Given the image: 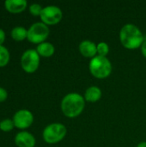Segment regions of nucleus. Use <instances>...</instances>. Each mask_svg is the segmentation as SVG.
Wrapping results in <instances>:
<instances>
[{"label":"nucleus","instance_id":"obj_12","mask_svg":"<svg viewBox=\"0 0 146 147\" xmlns=\"http://www.w3.org/2000/svg\"><path fill=\"white\" fill-rule=\"evenodd\" d=\"M36 51L40 56L42 57H51L55 52L54 46L50 42H42L39 44L36 47Z\"/></svg>","mask_w":146,"mask_h":147},{"label":"nucleus","instance_id":"obj_7","mask_svg":"<svg viewBox=\"0 0 146 147\" xmlns=\"http://www.w3.org/2000/svg\"><path fill=\"white\" fill-rule=\"evenodd\" d=\"M40 17L42 22L46 25H54L61 21L63 13L59 7L55 5H48L43 8Z\"/></svg>","mask_w":146,"mask_h":147},{"label":"nucleus","instance_id":"obj_11","mask_svg":"<svg viewBox=\"0 0 146 147\" xmlns=\"http://www.w3.org/2000/svg\"><path fill=\"white\" fill-rule=\"evenodd\" d=\"M79 50L82 55L87 58L96 57L97 53V46L91 40H83L79 45Z\"/></svg>","mask_w":146,"mask_h":147},{"label":"nucleus","instance_id":"obj_17","mask_svg":"<svg viewBox=\"0 0 146 147\" xmlns=\"http://www.w3.org/2000/svg\"><path fill=\"white\" fill-rule=\"evenodd\" d=\"M108 52H109V47L107 43L100 42L97 45V53H98L99 56L106 57V55L108 53Z\"/></svg>","mask_w":146,"mask_h":147},{"label":"nucleus","instance_id":"obj_21","mask_svg":"<svg viewBox=\"0 0 146 147\" xmlns=\"http://www.w3.org/2000/svg\"><path fill=\"white\" fill-rule=\"evenodd\" d=\"M141 51H142L143 55L146 58V40L143 42V44L141 46Z\"/></svg>","mask_w":146,"mask_h":147},{"label":"nucleus","instance_id":"obj_20","mask_svg":"<svg viewBox=\"0 0 146 147\" xmlns=\"http://www.w3.org/2000/svg\"><path fill=\"white\" fill-rule=\"evenodd\" d=\"M5 40V32L0 28V46H3V43Z\"/></svg>","mask_w":146,"mask_h":147},{"label":"nucleus","instance_id":"obj_8","mask_svg":"<svg viewBox=\"0 0 146 147\" xmlns=\"http://www.w3.org/2000/svg\"><path fill=\"white\" fill-rule=\"evenodd\" d=\"M12 120L15 127L19 129H26L33 124L34 115L28 109H20L15 113Z\"/></svg>","mask_w":146,"mask_h":147},{"label":"nucleus","instance_id":"obj_14","mask_svg":"<svg viewBox=\"0 0 146 147\" xmlns=\"http://www.w3.org/2000/svg\"><path fill=\"white\" fill-rule=\"evenodd\" d=\"M12 39L15 41H22L28 38V29L22 26H16L10 31Z\"/></svg>","mask_w":146,"mask_h":147},{"label":"nucleus","instance_id":"obj_22","mask_svg":"<svg viewBox=\"0 0 146 147\" xmlns=\"http://www.w3.org/2000/svg\"><path fill=\"white\" fill-rule=\"evenodd\" d=\"M137 147H146V142H141V143H139V145H138V146Z\"/></svg>","mask_w":146,"mask_h":147},{"label":"nucleus","instance_id":"obj_3","mask_svg":"<svg viewBox=\"0 0 146 147\" xmlns=\"http://www.w3.org/2000/svg\"><path fill=\"white\" fill-rule=\"evenodd\" d=\"M89 71L97 78H105L112 71V65L109 59L102 56H96L89 62Z\"/></svg>","mask_w":146,"mask_h":147},{"label":"nucleus","instance_id":"obj_15","mask_svg":"<svg viewBox=\"0 0 146 147\" xmlns=\"http://www.w3.org/2000/svg\"><path fill=\"white\" fill-rule=\"evenodd\" d=\"M10 59L9 52L4 46H0V67L8 65Z\"/></svg>","mask_w":146,"mask_h":147},{"label":"nucleus","instance_id":"obj_9","mask_svg":"<svg viewBox=\"0 0 146 147\" xmlns=\"http://www.w3.org/2000/svg\"><path fill=\"white\" fill-rule=\"evenodd\" d=\"M15 144L18 147H34L35 139L30 133L22 131L16 134L15 137Z\"/></svg>","mask_w":146,"mask_h":147},{"label":"nucleus","instance_id":"obj_4","mask_svg":"<svg viewBox=\"0 0 146 147\" xmlns=\"http://www.w3.org/2000/svg\"><path fill=\"white\" fill-rule=\"evenodd\" d=\"M66 134V127L61 123H52L45 127L42 136L48 144H55L62 140Z\"/></svg>","mask_w":146,"mask_h":147},{"label":"nucleus","instance_id":"obj_10","mask_svg":"<svg viewBox=\"0 0 146 147\" xmlns=\"http://www.w3.org/2000/svg\"><path fill=\"white\" fill-rule=\"evenodd\" d=\"M28 6V3L26 0H6L4 2L5 9L12 13V14H18L25 10Z\"/></svg>","mask_w":146,"mask_h":147},{"label":"nucleus","instance_id":"obj_2","mask_svg":"<svg viewBox=\"0 0 146 147\" xmlns=\"http://www.w3.org/2000/svg\"><path fill=\"white\" fill-rule=\"evenodd\" d=\"M84 106L83 96L78 93L67 94L61 102V110L63 114L69 118L78 116L83 112Z\"/></svg>","mask_w":146,"mask_h":147},{"label":"nucleus","instance_id":"obj_1","mask_svg":"<svg viewBox=\"0 0 146 147\" xmlns=\"http://www.w3.org/2000/svg\"><path fill=\"white\" fill-rule=\"evenodd\" d=\"M120 39L122 45L127 49H136L145 41L140 29L131 23L124 25L120 32Z\"/></svg>","mask_w":146,"mask_h":147},{"label":"nucleus","instance_id":"obj_5","mask_svg":"<svg viewBox=\"0 0 146 147\" xmlns=\"http://www.w3.org/2000/svg\"><path fill=\"white\" fill-rule=\"evenodd\" d=\"M50 33L49 28L45 23L35 22L28 29V40L34 44H40L45 42Z\"/></svg>","mask_w":146,"mask_h":147},{"label":"nucleus","instance_id":"obj_16","mask_svg":"<svg viewBox=\"0 0 146 147\" xmlns=\"http://www.w3.org/2000/svg\"><path fill=\"white\" fill-rule=\"evenodd\" d=\"M15 127L13 120L11 119H4L0 121V130L5 133L10 132Z\"/></svg>","mask_w":146,"mask_h":147},{"label":"nucleus","instance_id":"obj_13","mask_svg":"<svg viewBox=\"0 0 146 147\" xmlns=\"http://www.w3.org/2000/svg\"><path fill=\"white\" fill-rule=\"evenodd\" d=\"M101 96H102V91L96 86H91V87L88 88L84 94L85 100H87L88 102H97L101 98Z\"/></svg>","mask_w":146,"mask_h":147},{"label":"nucleus","instance_id":"obj_6","mask_svg":"<svg viewBox=\"0 0 146 147\" xmlns=\"http://www.w3.org/2000/svg\"><path fill=\"white\" fill-rule=\"evenodd\" d=\"M21 65L28 73L34 72L40 65V55L34 49L26 50L21 58Z\"/></svg>","mask_w":146,"mask_h":147},{"label":"nucleus","instance_id":"obj_18","mask_svg":"<svg viewBox=\"0 0 146 147\" xmlns=\"http://www.w3.org/2000/svg\"><path fill=\"white\" fill-rule=\"evenodd\" d=\"M42 9H43V8L39 3H32L29 5V12L34 16H40Z\"/></svg>","mask_w":146,"mask_h":147},{"label":"nucleus","instance_id":"obj_19","mask_svg":"<svg viewBox=\"0 0 146 147\" xmlns=\"http://www.w3.org/2000/svg\"><path fill=\"white\" fill-rule=\"evenodd\" d=\"M8 97V92L7 90L3 88V87H0V102H4Z\"/></svg>","mask_w":146,"mask_h":147}]
</instances>
